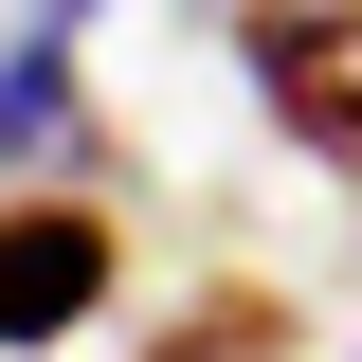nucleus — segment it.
<instances>
[{"instance_id":"obj_4","label":"nucleus","mask_w":362,"mask_h":362,"mask_svg":"<svg viewBox=\"0 0 362 362\" xmlns=\"http://www.w3.org/2000/svg\"><path fill=\"white\" fill-rule=\"evenodd\" d=\"M145 362H290V308H272L254 272H218L199 308H163V326H145Z\"/></svg>"},{"instance_id":"obj_1","label":"nucleus","mask_w":362,"mask_h":362,"mask_svg":"<svg viewBox=\"0 0 362 362\" xmlns=\"http://www.w3.org/2000/svg\"><path fill=\"white\" fill-rule=\"evenodd\" d=\"M235 73H254V109L308 163L362 181V0H272V18H235Z\"/></svg>"},{"instance_id":"obj_2","label":"nucleus","mask_w":362,"mask_h":362,"mask_svg":"<svg viewBox=\"0 0 362 362\" xmlns=\"http://www.w3.org/2000/svg\"><path fill=\"white\" fill-rule=\"evenodd\" d=\"M109 272H127L109 199H0V362L73 344V326L109 308Z\"/></svg>"},{"instance_id":"obj_3","label":"nucleus","mask_w":362,"mask_h":362,"mask_svg":"<svg viewBox=\"0 0 362 362\" xmlns=\"http://www.w3.org/2000/svg\"><path fill=\"white\" fill-rule=\"evenodd\" d=\"M109 181V127H90V90H73V37H37L18 18V54H0V181Z\"/></svg>"}]
</instances>
